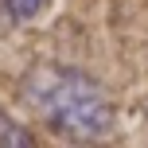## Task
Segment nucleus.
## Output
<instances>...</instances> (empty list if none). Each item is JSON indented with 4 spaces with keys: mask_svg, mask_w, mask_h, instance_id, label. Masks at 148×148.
I'll return each instance as SVG.
<instances>
[{
    "mask_svg": "<svg viewBox=\"0 0 148 148\" xmlns=\"http://www.w3.org/2000/svg\"><path fill=\"white\" fill-rule=\"evenodd\" d=\"M43 4H47V0H4V8H8L12 20H31Z\"/></svg>",
    "mask_w": 148,
    "mask_h": 148,
    "instance_id": "nucleus-2",
    "label": "nucleus"
},
{
    "mask_svg": "<svg viewBox=\"0 0 148 148\" xmlns=\"http://www.w3.org/2000/svg\"><path fill=\"white\" fill-rule=\"evenodd\" d=\"M27 105L66 140H101L113 129V101L94 78L70 66H35L23 78Z\"/></svg>",
    "mask_w": 148,
    "mask_h": 148,
    "instance_id": "nucleus-1",
    "label": "nucleus"
}]
</instances>
